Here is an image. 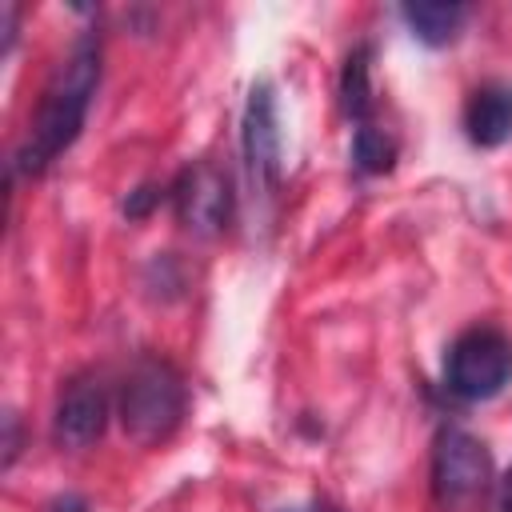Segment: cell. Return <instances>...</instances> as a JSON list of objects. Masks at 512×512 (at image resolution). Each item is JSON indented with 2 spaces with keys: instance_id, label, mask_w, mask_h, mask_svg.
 Segmentation results:
<instances>
[{
  "instance_id": "7c38bea8",
  "label": "cell",
  "mask_w": 512,
  "mask_h": 512,
  "mask_svg": "<svg viewBox=\"0 0 512 512\" xmlns=\"http://www.w3.org/2000/svg\"><path fill=\"white\" fill-rule=\"evenodd\" d=\"M160 200H164V188L144 184V188L128 192V200H124V216H128V220H140V216H148V212H152Z\"/></svg>"
},
{
  "instance_id": "3957f363",
  "label": "cell",
  "mask_w": 512,
  "mask_h": 512,
  "mask_svg": "<svg viewBox=\"0 0 512 512\" xmlns=\"http://www.w3.org/2000/svg\"><path fill=\"white\" fill-rule=\"evenodd\" d=\"M512 380V336L492 324L464 328L444 352V388L456 400L480 404L508 388Z\"/></svg>"
},
{
  "instance_id": "9a60e30c",
  "label": "cell",
  "mask_w": 512,
  "mask_h": 512,
  "mask_svg": "<svg viewBox=\"0 0 512 512\" xmlns=\"http://www.w3.org/2000/svg\"><path fill=\"white\" fill-rule=\"evenodd\" d=\"M48 512H88L84 508V500L80 496H60V500H52V508Z\"/></svg>"
},
{
  "instance_id": "e0dca14e",
  "label": "cell",
  "mask_w": 512,
  "mask_h": 512,
  "mask_svg": "<svg viewBox=\"0 0 512 512\" xmlns=\"http://www.w3.org/2000/svg\"><path fill=\"white\" fill-rule=\"evenodd\" d=\"M500 512H512V508H500Z\"/></svg>"
},
{
  "instance_id": "277c9868",
  "label": "cell",
  "mask_w": 512,
  "mask_h": 512,
  "mask_svg": "<svg viewBox=\"0 0 512 512\" xmlns=\"http://www.w3.org/2000/svg\"><path fill=\"white\" fill-rule=\"evenodd\" d=\"M492 484V452L464 428H444L432 448V492L444 508L476 500Z\"/></svg>"
},
{
  "instance_id": "52a82bcc",
  "label": "cell",
  "mask_w": 512,
  "mask_h": 512,
  "mask_svg": "<svg viewBox=\"0 0 512 512\" xmlns=\"http://www.w3.org/2000/svg\"><path fill=\"white\" fill-rule=\"evenodd\" d=\"M108 392L96 376H72L52 408V440L60 448H88L108 428Z\"/></svg>"
},
{
  "instance_id": "8fae6325",
  "label": "cell",
  "mask_w": 512,
  "mask_h": 512,
  "mask_svg": "<svg viewBox=\"0 0 512 512\" xmlns=\"http://www.w3.org/2000/svg\"><path fill=\"white\" fill-rule=\"evenodd\" d=\"M352 164L368 176H380L396 164V140L376 124H356L352 132Z\"/></svg>"
},
{
  "instance_id": "30bf717a",
  "label": "cell",
  "mask_w": 512,
  "mask_h": 512,
  "mask_svg": "<svg viewBox=\"0 0 512 512\" xmlns=\"http://www.w3.org/2000/svg\"><path fill=\"white\" fill-rule=\"evenodd\" d=\"M340 108L348 120L368 124L372 112V48L356 44L340 68Z\"/></svg>"
},
{
  "instance_id": "7a4b0ae2",
  "label": "cell",
  "mask_w": 512,
  "mask_h": 512,
  "mask_svg": "<svg viewBox=\"0 0 512 512\" xmlns=\"http://www.w3.org/2000/svg\"><path fill=\"white\" fill-rule=\"evenodd\" d=\"M184 408H188L184 376H180L176 364L164 360V356H140V360L132 364V372L124 376L120 400H116L124 436L136 440L140 448L164 444V440L180 428Z\"/></svg>"
},
{
  "instance_id": "4fadbf2b",
  "label": "cell",
  "mask_w": 512,
  "mask_h": 512,
  "mask_svg": "<svg viewBox=\"0 0 512 512\" xmlns=\"http://www.w3.org/2000/svg\"><path fill=\"white\" fill-rule=\"evenodd\" d=\"M4 428H8V440H4V468L16 460V452H20V436H16V412H8L4 416Z\"/></svg>"
},
{
  "instance_id": "2e32d148",
  "label": "cell",
  "mask_w": 512,
  "mask_h": 512,
  "mask_svg": "<svg viewBox=\"0 0 512 512\" xmlns=\"http://www.w3.org/2000/svg\"><path fill=\"white\" fill-rule=\"evenodd\" d=\"M500 508H512V472H508V480H504V500H500Z\"/></svg>"
},
{
  "instance_id": "8992f818",
  "label": "cell",
  "mask_w": 512,
  "mask_h": 512,
  "mask_svg": "<svg viewBox=\"0 0 512 512\" xmlns=\"http://www.w3.org/2000/svg\"><path fill=\"white\" fill-rule=\"evenodd\" d=\"M168 196H172V208H176L180 224L200 232V236H216L232 220V180L208 160L188 164L176 176Z\"/></svg>"
},
{
  "instance_id": "9c48e42d",
  "label": "cell",
  "mask_w": 512,
  "mask_h": 512,
  "mask_svg": "<svg viewBox=\"0 0 512 512\" xmlns=\"http://www.w3.org/2000/svg\"><path fill=\"white\" fill-rule=\"evenodd\" d=\"M400 20H404V28H408L420 44L444 48V44H452V40L464 32L468 8H464V4H436V0H424V4H404V8H400Z\"/></svg>"
},
{
  "instance_id": "5bb4252c",
  "label": "cell",
  "mask_w": 512,
  "mask_h": 512,
  "mask_svg": "<svg viewBox=\"0 0 512 512\" xmlns=\"http://www.w3.org/2000/svg\"><path fill=\"white\" fill-rule=\"evenodd\" d=\"M280 512H340V504H332V500H324V496H312V500L288 504V508H280Z\"/></svg>"
},
{
  "instance_id": "6da1fadb",
  "label": "cell",
  "mask_w": 512,
  "mask_h": 512,
  "mask_svg": "<svg viewBox=\"0 0 512 512\" xmlns=\"http://www.w3.org/2000/svg\"><path fill=\"white\" fill-rule=\"evenodd\" d=\"M100 84V36L80 32L68 56L56 64L52 80L44 84V96L36 104V116L28 120L24 144L12 156V172L40 176L60 152H68L88 120V104Z\"/></svg>"
},
{
  "instance_id": "5b68a950",
  "label": "cell",
  "mask_w": 512,
  "mask_h": 512,
  "mask_svg": "<svg viewBox=\"0 0 512 512\" xmlns=\"http://www.w3.org/2000/svg\"><path fill=\"white\" fill-rule=\"evenodd\" d=\"M240 152L248 168V184L256 196H276L280 188V120H276V92L268 80H256L244 116H240Z\"/></svg>"
},
{
  "instance_id": "ba28073f",
  "label": "cell",
  "mask_w": 512,
  "mask_h": 512,
  "mask_svg": "<svg viewBox=\"0 0 512 512\" xmlns=\"http://www.w3.org/2000/svg\"><path fill=\"white\" fill-rule=\"evenodd\" d=\"M464 136L476 148H500L512 140V84L488 80L464 100Z\"/></svg>"
}]
</instances>
